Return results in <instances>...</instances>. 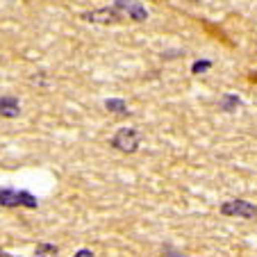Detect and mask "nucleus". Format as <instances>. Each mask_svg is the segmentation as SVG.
Listing matches in <instances>:
<instances>
[{
  "label": "nucleus",
  "instance_id": "1",
  "mask_svg": "<svg viewBox=\"0 0 257 257\" xmlns=\"http://www.w3.org/2000/svg\"><path fill=\"white\" fill-rule=\"evenodd\" d=\"M0 207L14 209V207H28V209H37L39 200L37 196L30 194L25 189H16V187H0Z\"/></svg>",
  "mask_w": 257,
  "mask_h": 257
},
{
  "label": "nucleus",
  "instance_id": "11",
  "mask_svg": "<svg viewBox=\"0 0 257 257\" xmlns=\"http://www.w3.org/2000/svg\"><path fill=\"white\" fill-rule=\"evenodd\" d=\"M75 255H78V257H91V255H93V250H89V248H80V250L75 252Z\"/></svg>",
  "mask_w": 257,
  "mask_h": 257
},
{
  "label": "nucleus",
  "instance_id": "7",
  "mask_svg": "<svg viewBox=\"0 0 257 257\" xmlns=\"http://www.w3.org/2000/svg\"><path fill=\"white\" fill-rule=\"evenodd\" d=\"M241 105H243V100L237 96V93H232V91H225L223 96L218 98V109H221V112H225V114L237 112Z\"/></svg>",
  "mask_w": 257,
  "mask_h": 257
},
{
  "label": "nucleus",
  "instance_id": "3",
  "mask_svg": "<svg viewBox=\"0 0 257 257\" xmlns=\"http://www.w3.org/2000/svg\"><path fill=\"white\" fill-rule=\"evenodd\" d=\"M80 19H82L84 23H93V25H118L125 21V16L112 5V7H98V10L82 12Z\"/></svg>",
  "mask_w": 257,
  "mask_h": 257
},
{
  "label": "nucleus",
  "instance_id": "8",
  "mask_svg": "<svg viewBox=\"0 0 257 257\" xmlns=\"http://www.w3.org/2000/svg\"><path fill=\"white\" fill-rule=\"evenodd\" d=\"M105 109L109 114H118V116H130V107H127V102L123 100V98H107L105 102Z\"/></svg>",
  "mask_w": 257,
  "mask_h": 257
},
{
  "label": "nucleus",
  "instance_id": "6",
  "mask_svg": "<svg viewBox=\"0 0 257 257\" xmlns=\"http://www.w3.org/2000/svg\"><path fill=\"white\" fill-rule=\"evenodd\" d=\"M0 116L3 118H19L21 116V100L16 96H0Z\"/></svg>",
  "mask_w": 257,
  "mask_h": 257
},
{
  "label": "nucleus",
  "instance_id": "12",
  "mask_svg": "<svg viewBox=\"0 0 257 257\" xmlns=\"http://www.w3.org/2000/svg\"><path fill=\"white\" fill-rule=\"evenodd\" d=\"M0 255H7V252H5V250H0Z\"/></svg>",
  "mask_w": 257,
  "mask_h": 257
},
{
  "label": "nucleus",
  "instance_id": "4",
  "mask_svg": "<svg viewBox=\"0 0 257 257\" xmlns=\"http://www.w3.org/2000/svg\"><path fill=\"white\" fill-rule=\"evenodd\" d=\"M218 212L223 214V216H237V218H250L257 216V205H252L250 200H243V198H230L225 203H221Z\"/></svg>",
  "mask_w": 257,
  "mask_h": 257
},
{
  "label": "nucleus",
  "instance_id": "9",
  "mask_svg": "<svg viewBox=\"0 0 257 257\" xmlns=\"http://www.w3.org/2000/svg\"><path fill=\"white\" fill-rule=\"evenodd\" d=\"M212 66H214L212 59H196V62L191 64V73H194V75H200V73H207Z\"/></svg>",
  "mask_w": 257,
  "mask_h": 257
},
{
  "label": "nucleus",
  "instance_id": "10",
  "mask_svg": "<svg viewBox=\"0 0 257 257\" xmlns=\"http://www.w3.org/2000/svg\"><path fill=\"white\" fill-rule=\"evenodd\" d=\"M59 248L55 243H39V246L34 248V255H57Z\"/></svg>",
  "mask_w": 257,
  "mask_h": 257
},
{
  "label": "nucleus",
  "instance_id": "5",
  "mask_svg": "<svg viewBox=\"0 0 257 257\" xmlns=\"http://www.w3.org/2000/svg\"><path fill=\"white\" fill-rule=\"evenodd\" d=\"M114 7H116L125 19L135 21V23L148 21V10H146V5L141 0H114Z\"/></svg>",
  "mask_w": 257,
  "mask_h": 257
},
{
  "label": "nucleus",
  "instance_id": "2",
  "mask_svg": "<svg viewBox=\"0 0 257 257\" xmlns=\"http://www.w3.org/2000/svg\"><path fill=\"white\" fill-rule=\"evenodd\" d=\"M141 141H144V135L137 127H121V130L114 132V137L109 139V146L118 153H125V155H135L139 151Z\"/></svg>",
  "mask_w": 257,
  "mask_h": 257
}]
</instances>
